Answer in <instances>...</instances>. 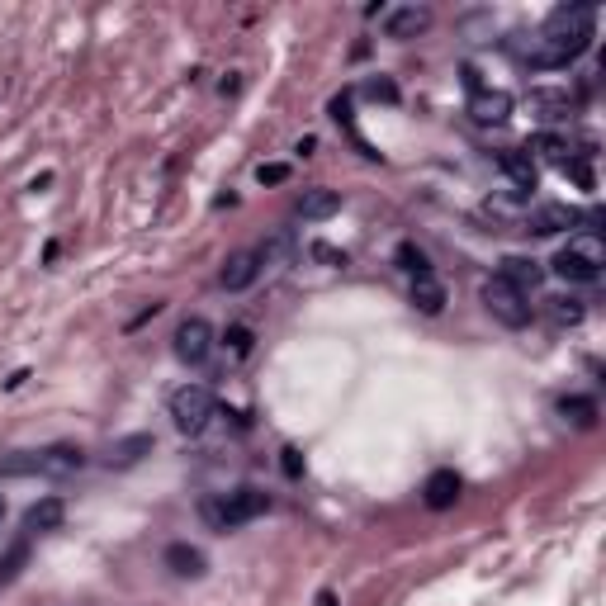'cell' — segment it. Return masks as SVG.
I'll use <instances>...</instances> for the list:
<instances>
[{
	"label": "cell",
	"instance_id": "11",
	"mask_svg": "<svg viewBox=\"0 0 606 606\" xmlns=\"http://www.w3.org/2000/svg\"><path fill=\"white\" fill-rule=\"evenodd\" d=\"M460 493H464V483L455 469H436V474L422 483V502H427L431 512H450V507L460 502Z\"/></svg>",
	"mask_w": 606,
	"mask_h": 606
},
{
	"label": "cell",
	"instance_id": "30",
	"mask_svg": "<svg viewBox=\"0 0 606 606\" xmlns=\"http://www.w3.org/2000/svg\"><path fill=\"white\" fill-rule=\"evenodd\" d=\"M313 256H318V261H337V266H346V256H341V251H332V247H318Z\"/></svg>",
	"mask_w": 606,
	"mask_h": 606
},
{
	"label": "cell",
	"instance_id": "21",
	"mask_svg": "<svg viewBox=\"0 0 606 606\" xmlns=\"http://www.w3.org/2000/svg\"><path fill=\"white\" fill-rule=\"evenodd\" d=\"M545 303H550L545 313H550L554 327H578V322L588 318V308H583V299H573V294H559V299H545Z\"/></svg>",
	"mask_w": 606,
	"mask_h": 606
},
{
	"label": "cell",
	"instance_id": "7",
	"mask_svg": "<svg viewBox=\"0 0 606 606\" xmlns=\"http://www.w3.org/2000/svg\"><path fill=\"white\" fill-rule=\"evenodd\" d=\"M583 223V214L573 209V204H540L531 214L521 218V232H531V237H554V232H569Z\"/></svg>",
	"mask_w": 606,
	"mask_h": 606
},
{
	"label": "cell",
	"instance_id": "28",
	"mask_svg": "<svg viewBox=\"0 0 606 606\" xmlns=\"http://www.w3.org/2000/svg\"><path fill=\"white\" fill-rule=\"evenodd\" d=\"M365 95H370V100H384V105H398V86H393V81H370Z\"/></svg>",
	"mask_w": 606,
	"mask_h": 606
},
{
	"label": "cell",
	"instance_id": "1",
	"mask_svg": "<svg viewBox=\"0 0 606 606\" xmlns=\"http://www.w3.org/2000/svg\"><path fill=\"white\" fill-rule=\"evenodd\" d=\"M592 38H597V5H554L540 38H531V48L521 53V62L535 72H564L569 62L588 53Z\"/></svg>",
	"mask_w": 606,
	"mask_h": 606
},
{
	"label": "cell",
	"instance_id": "27",
	"mask_svg": "<svg viewBox=\"0 0 606 606\" xmlns=\"http://www.w3.org/2000/svg\"><path fill=\"white\" fill-rule=\"evenodd\" d=\"M256 180H261V185H285V180H289V166H285V161H270V166H256Z\"/></svg>",
	"mask_w": 606,
	"mask_h": 606
},
{
	"label": "cell",
	"instance_id": "20",
	"mask_svg": "<svg viewBox=\"0 0 606 606\" xmlns=\"http://www.w3.org/2000/svg\"><path fill=\"white\" fill-rule=\"evenodd\" d=\"M29 554H34V545H29V535L24 540H15L10 550L0 554V588H10L19 573H24V564H29Z\"/></svg>",
	"mask_w": 606,
	"mask_h": 606
},
{
	"label": "cell",
	"instance_id": "15",
	"mask_svg": "<svg viewBox=\"0 0 606 606\" xmlns=\"http://www.w3.org/2000/svg\"><path fill=\"white\" fill-rule=\"evenodd\" d=\"M67 521V502L62 498H38L29 512H24V531L29 535H43V531H57Z\"/></svg>",
	"mask_w": 606,
	"mask_h": 606
},
{
	"label": "cell",
	"instance_id": "12",
	"mask_svg": "<svg viewBox=\"0 0 606 606\" xmlns=\"http://www.w3.org/2000/svg\"><path fill=\"white\" fill-rule=\"evenodd\" d=\"M166 569L176 573V578H204L209 573V559H204V550L199 545H190V540H176V545H166Z\"/></svg>",
	"mask_w": 606,
	"mask_h": 606
},
{
	"label": "cell",
	"instance_id": "31",
	"mask_svg": "<svg viewBox=\"0 0 606 606\" xmlns=\"http://www.w3.org/2000/svg\"><path fill=\"white\" fill-rule=\"evenodd\" d=\"M0 526H5V498H0Z\"/></svg>",
	"mask_w": 606,
	"mask_h": 606
},
{
	"label": "cell",
	"instance_id": "5",
	"mask_svg": "<svg viewBox=\"0 0 606 606\" xmlns=\"http://www.w3.org/2000/svg\"><path fill=\"white\" fill-rule=\"evenodd\" d=\"M214 389L209 384H185V389L171 393V422H176L180 436H199V431L214 422Z\"/></svg>",
	"mask_w": 606,
	"mask_h": 606
},
{
	"label": "cell",
	"instance_id": "23",
	"mask_svg": "<svg viewBox=\"0 0 606 606\" xmlns=\"http://www.w3.org/2000/svg\"><path fill=\"white\" fill-rule=\"evenodd\" d=\"M393 261H398V270H408L412 280H427V275H431L427 251L417 247V242H398V251H393Z\"/></svg>",
	"mask_w": 606,
	"mask_h": 606
},
{
	"label": "cell",
	"instance_id": "13",
	"mask_svg": "<svg viewBox=\"0 0 606 606\" xmlns=\"http://www.w3.org/2000/svg\"><path fill=\"white\" fill-rule=\"evenodd\" d=\"M469 114H474L479 124H507V119H512V95H507V90H474Z\"/></svg>",
	"mask_w": 606,
	"mask_h": 606
},
{
	"label": "cell",
	"instance_id": "8",
	"mask_svg": "<svg viewBox=\"0 0 606 606\" xmlns=\"http://www.w3.org/2000/svg\"><path fill=\"white\" fill-rule=\"evenodd\" d=\"M86 469V450L81 446H67V441H57V446H43L38 450V479H72Z\"/></svg>",
	"mask_w": 606,
	"mask_h": 606
},
{
	"label": "cell",
	"instance_id": "6",
	"mask_svg": "<svg viewBox=\"0 0 606 606\" xmlns=\"http://www.w3.org/2000/svg\"><path fill=\"white\" fill-rule=\"evenodd\" d=\"M171 351H176L180 365H204L214 356V327L204 318H185L176 327V337H171Z\"/></svg>",
	"mask_w": 606,
	"mask_h": 606
},
{
	"label": "cell",
	"instance_id": "17",
	"mask_svg": "<svg viewBox=\"0 0 606 606\" xmlns=\"http://www.w3.org/2000/svg\"><path fill=\"white\" fill-rule=\"evenodd\" d=\"M498 171L507 180H512V185H517L521 195H531L535 190V161H531V152H498Z\"/></svg>",
	"mask_w": 606,
	"mask_h": 606
},
{
	"label": "cell",
	"instance_id": "24",
	"mask_svg": "<svg viewBox=\"0 0 606 606\" xmlns=\"http://www.w3.org/2000/svg\"><path fill=\"white\" fill-rule=\"evenodd\" d=\"M0 479H38V450H15L0 460Z\"/></svg>",
	"mask_w": 606,
	"mask_h": 606
},
{
	"label": "cell",
	"instance_id": "18",
	"mask_svg": "<svg viewBox=\"0 0 606 606\" xmlns=\"http://www.w3.org/2000/svg\"><path fill=\"white\" fill-rule=\"evenodd\" d=\"M498 275L507 280V285H517L521 294H526V299H531V289L540 285V280H545V270H540V261H526V256H507Z\"/></svg>",
	"mask_w": 606,
	"mask_h": 606
},
{
	"label": "cell",
	"instance_id": "26",
	"mask_svg": "<svg viewBox=\"0 0 606 606\" xmlns=\"http://www.w3.org/2000/svg\"><path fill=\"white\" fill-rule=\"evenodd\" d=\"M223 341L232 346V356H247L256 337H251V327H242V322H237V327H228V337H223Z\"/></svg>",
	"mask_w": 606,
	"mask_h": 606
},
{
	"label": "cell",
	"instance_id": "25",
	"mask_svg": "<svg viewBox=\"0 0 606 606\" xmlns=\"http://www.w3.org/2000/svg\"><path fill=\"white\" fill-rule=\"evenodd\" d=\"M531 105L550 109L545 119H564V114H569V90H531Z\"/></svg>",
	"mask_w": 606,
	"mask_h": 606
},
{
	"label": "cell",
	"instance_id": "10",
	"mask_svg": "<svg viewBox=\"0 0 606 606\" xmlns=\"http://www.w3.org/2000/svg\"><path fill=\"white\" fill-rule=\"evenodd\" d=\"M261 280V261H256V251H232L223 270H218V285L228 289V294H242Z\"/></svg>",
	"mask_w": 606,
	"mask_h": 606
},
{
	"label": "cell",
	"instance_id": "16",
	"mask_svg": "<svg viewBox=\"0 0 606 606\" xmlns=\"http://www.w3.org/2000/svg\"><path fill=\"white\" fill-rule=\"evenodd\" d=\"M332 214H341V195H337V190L313 185V190H303V195H299V218L322 223V218H332Z\"/></svg>",
	"mask_w": 606,
	"mask_h": 606
},
{
	"label": "cell",
	"instance_id": "29",
	"mask_svg": "<svg viewBox=\"0 0 606 606\" xmlns=\"http://www.w3.org/2000/svg\"><path fill=\"white\" fill-rule=\"evenodd\" d=\"M280 455H285V460H280V464H285V474H289V479H299V474H303L299 450H280Z\"/></svg>",
	"mask_w": 606,
	"mask_h": 606
},
{
	"label": "cell",
	"instance_id": "22",
	"mask_svg": "<svg viewBox=\"0 0 606 606\" xmlns=\"http://www.w3.org/2000/svg\"><path fill=\"white\" fill-rule=\"evenodd\" d=\"M412 303H417V313H427V318H436L441 308H446V289L436 285V280H412Z\"/></svg>",
	"mask_w": 606,
	"mask_h": 606
},
{
	"label": "cell",
	"instance_id": "2",
	"mask_svg": "<svg viewBox=\"0 0 606 606\" xmlns=\"http://www.w3.org/2000/svg\"><path fill=\"white\" fill-rule=\"evenodd\" d=\"M550 270L564 285H597L606 270V247L597 232H573L564 247L550 256Z\"/></svg>",
	"mask_w": 606,
	"mask_h": 606
},
{
	"label": "cell",
	"instance_id": "3",
	"mask_svg": "<svg viewBox=\"0 0 606 606\" xmlns=\"http://www.w3.org/2000/svg\"><path fill=\"white\" fill-rule=\"evenodd\" d=\"M266 512H270V493H261V488H237V493H218V498L199 502V517L209 521L214 531H237V526L266 517Z\"/></svg>",
	"mask_w": 606,
	"mask_h": 606
},
{
	"label": "cell",
	"instance_id": "4",
	"mask_svg": "<svg viewBox=\"0 0 606 606\" xmlns=\"http://www.w3.org/2000/svg\"><path fill=\"white\" fill-rule=\"evenodd\" d=\"M479 299H483V308L493 313V322H502L507 332H521V327H531V299H526L517 285H507L502 275L483 280Z\"/></svg>",
	"mask_w": 606,
	"mask_h": 606
},
{
	"label": "cell",
	"instance_id": "14",
	"mask_svg": "<svg viewBox=\"0 0 606 606\" xmlns=\"http://www.w3.org/2000/svg\"><path fill=\"white\" fill-rule=\"evenodd\" d=\"M143 455H152V436H147V431H133V436H119V441L109 446L105 464L109 469H133Z\"/></svg>",
	"mask_w": 606,
	"mask_h": 606
},
{
	"label": "cell",
	"instance_id": "9",
	"mask_svg": "<svg viewBox=\"0 0 606 606\" xmlns=\"http://www.w3.org/2000/svg\"><path fill=\"white\" fill-rule=\"evenodd\" d=\"M431 5H398V10H389V19H384V38H398V43H408V38L417 34H427L431 29Z\"/></svg>",
	"mask_w": 606,
	"mask_h": 606
},
{
	"label": "cell",
	"instance_id": "19",
	"mask_svg": "<svg viewBox=\"0 0 606 606\" xmlns=\"http://www.w3.org/2000/svg\"><path fill=\"white\" fill-rule=\"evenodd\" d=\"M559 417L573 422V427H597L602 408H597V398H588V393H564L559 398Z\"/></svg>",
	"mask_w": 606,
	"mask_h": 606
}]
</instances>
